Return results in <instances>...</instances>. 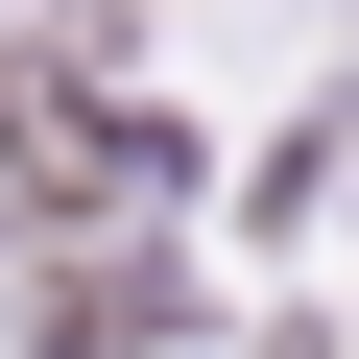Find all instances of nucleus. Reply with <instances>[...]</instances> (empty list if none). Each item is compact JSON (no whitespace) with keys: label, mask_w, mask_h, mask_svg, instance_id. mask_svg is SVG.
I'll return each mask as SVG.
<instances>
[{"label":"nucleus","mask_w":359,"mask_h":359,"mask_svg":"<svg viewBox=\"0 0 359 359\" xmlns=\"http://www.w3.org/2000/svg\"><path fill=\"white\" fill-rule=\"evenodd\" d=\"M0 168H25V192H96V168H120V120H96L72 72H0Z\"/></svg>","instance_id":"f257e3e1"}]
</instances>
